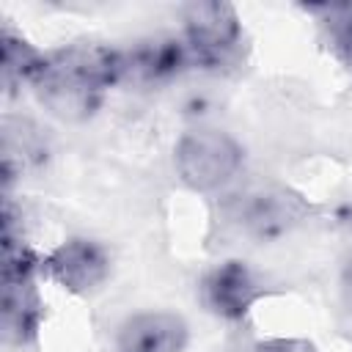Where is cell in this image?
<instances>
[{
    "instance_id": "6da1fadb",
    "label": "cell",
    "mask_w": 352,
    "mask_h": 352,
    "mask_svg": "<svg viewBox=\"0 0 352 352\" xmlns=\"http://www.w3.org/2000/svg\"><path fill=\"white\" fill-rule=\"evenodd\" d=\"M124 77V50L102 41H74L44 52L30 88L52 116L63 121H82L99 110L104 91Z\"/></svg>"
},
{
    "instance_id": "7a4b0ae2",
    "label": "cell",
    "mask_w": 352,
    "mask_h": 352,
    "mask_svg": "<svg viewBox=\"0 0 352 352\" xmlns=\"http://www.w3.org/2000/svg\"><path fill=\"white\" fill-rule=\"evenodd\" d=\"M316 212L308 198L286 184H253L223 206L226 223L250 242H275L300 228Z\"/></svg>"
},
{
    "instance_id": "3957f363",
    "label": "cell",
    "mask_w": 352,
    "mask_h": 352,
    "mask_svg": "<svg viewBox=\"0 0 352 352\" xmlns=\"http://www.w3.org/2000/svg\"><path fill=\"white\" fill-rule=\"evenodd\" d=\"M184 44L192 66L206 72H226L242 60L245 30L231 3H190L184 6Z\"/></svg>"
},
{
    "instance_id": "277c9868",
    "label": "cell",
    "mask_w": 352,
    "mask_h": 352,
    "mask_svg": "<svg viewBox=\"0 0 352 352\" xmlns=\"http://www.w3.org/2000/svg\"><path fill=\"white\" fill-rule=\"evenodd\" d=\"M245 151L223 129L198 126L179 138L173 165L184 187L192 192H217L242 170Z\"/></svg>"
},
{
    "instance_id": "5b68a950",
    "label": "cell",
    "mask_w": 352,
    "mask_h": 352,
    "mask_svg": "<svg viewBox=\"0 0 352 352\" xmlns=\"http://www.w3.org/2000/svg\"><path fill=\"white\" fill-rule=\"evenodd\" d=\"M41 275L72 294H91L107 280L110 256L96 239L72 236L41 258Z\"/></svg>"
},
{
    "instance_id": "8992f818",
    "label": "cell",
    "mask_w": 352,
    "mask_h": 352,
    "mask_svg": "<svg viewBox=\"0 0 352 352\" xmlns=\"http://www.w3.org/2000/svg\"><path fill=\"white\" fill-rule=\"evenodd\" d=\"M264 294L267 289L261 278L239 258H228L212 267L201 280L204 305L226 322H242Z\"/></svg>"
},
{
    "instance_id": "52a82bcc",
    "label": "cell",
    "mask_w": 352,
    "mask_h": 352,
    "mask_svg": "<svg viewBox=\"0 0 352 352\" xmlns=\"http://www.w3.org/2000/svg\"><path fill=\"white\" fill-rule=\"evenodd\" d=\"M190 327L170 311H140L126 316L116 333L118 352H184Z\"/></svg>"
},
{
    "instance_id": "ba28073f",
    "label": "cell",
    "mask_w": 352,
    "mask_h": 352,
    "mask_svg": "<svg viewBox=\"0 0 352 352\" xmlns=\"http://www.w3.org/2000/svg\"><path fill=\"white\" fill-rule=\"evenodd\" d=\"M126 77H138L140 82H165L184 69L192 66L190 50L182 36H157L148 41H138V47L124 52Z\"/></svg>"
},
{
    "instance_id": "9c48e42d",
    "label": "cell",
    "mask_w": 352,
    "mask_h": 352,
    "mask_svg": "<svg viewBox=\"0 0 352 352\" xmlns=\"http://www.w3.org/2000/svg\"><path fill=\"white\" fill-rule=\"evenodd\" d=\"M44 305L36 289V278L3 280V336L14 346L36 341Z\"/></svg>"
},
{
    "instance_id": "30bf717a",
    "label": "cell",
    "mask_w": 352,
    "mask_h": 352,
    "mask_svg": "<svg viewBox=\"0 0 352 352\" xmlns=\"http://www.w3.org/2000/svg\"><path fill=\"white\" fill-rule=\"evenodd\" d=\"M319 16V36L338 66L352 77V3L346 6H308Z\"/></svg>"
},
{
    "instance_id": "8fae6325",
    "label": "cell",
    "mask_w": 352,
    "mask_h": 352,
    "mask_svg": "<svg viewBox=\"0 0 352 352\" xmlns=\"http://www.w3.org/2000/svg\"><path fill=\"white\" fill-rule=\"evenodd\" d=\"M0 47H3V85L11 94L16 85H30L33 74L38 72L44 52L36 50L30 41H25L19 33H14L8 25H3V36H0Z\"/></svg>"
},
{
    "instance_id": "7c38bea8",
    "label": "cell",
    "mask_w": 352,
    "mask_h": 352,
    "mask_svg": "<svg viewBox=\"0 0 352 352\" xmlns=\"http://www.w3.org/2000/svg\"><path fill=\"white\" fill-rule=\"evenodd\" d=\"M239 352H316V349L305 338H264V341H253Z\"/></svg>"
},
{
    "instance_id": "4fadbf2b",
    "label": "cell",
    "mask_w": 352,
    "mask_h": 352,
    "mask_svg": "<svg viewBox=\"0 0 352 352\" xmlns=\"http://www.w3.org/2000/svg\"><path fill=\"white\" fill-rule=\"evenodd\" d=\"M338 294H341V305H344V311L352 314V253L344 258L341 278H338Z\"/></svg>"
}]
</instances>
